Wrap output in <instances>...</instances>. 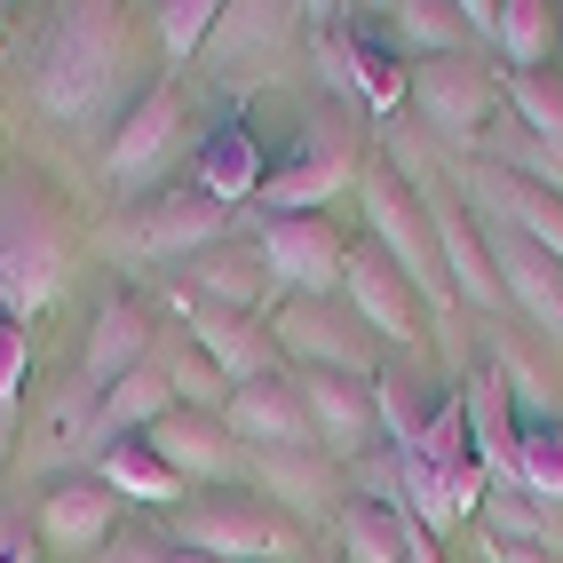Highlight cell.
I'll use <instances>...</instances> for the list:
<instances>
[{"instance_id": "cell-1", "label": "cell", "mask_w": 563, "mask_h": 563, "mask_svg": "<svg viewBox=\"0 0 563 563\" xmlns=\"http://www.w3.org/2000/svg\"><path fill=\"white\" fill-rule=\"evenodd\" d=\"M120 88H128V16L111 0L56 9L41 32V56H32V103L64 128H88Z\"/></svg>"}, {"instance_id": "cell-2", "label": "cell", "mask_w": 563, "mask_h": 563, "mask_svg": "<svg viewBox=\"0 0 563 563\" xmlns=\"http://www.w3.org/2000/svg\"><path fill=\"white\" fill-rule=\"evenodd\" d=\"M71 271V222L41 175H0V318H41Z\"/></svg>"}, {"instance_id": "cell-3", "label": "cell", "mask_w": 563, "mask_h": 563, "mask_svg": "<svg viewBox=\"0 0 563 563\" xmlns=\"http://www.w3.org/2000/svg\"><path fill=\"white\" fill-rule=\"evenodd\" d=\"M167 548H191V555H214V563H278V555H294V532H286V516L271 500L207 493L191 508H175Z\"/></svg>"}, {"instance_id": "cell-4", "label": "cell", "mask_w": 563, "mask_h": 563, "mask_svg": "<svg viewBox=\"0 0 563 563\" xmlns=\"http://www.w3.org/2000/svg\"><path fill=\"white\" fill-rule=\"evenodd\" d=\"M365 222L382 254L397 262V278L421 294V302H453V286H444V254H437V231H429V207L405 191L389 175H365Z\"/></svg>"}, {"instance_id": "cell-5", "label": "cell", "mask_w": 563, "mask_h": 563, "mask_svg": "<svg viewBox=\"0 0 563 563\" xmlns=\"http://www.w3.org/2000/svg\"><path fill=\"white\" fill-rule=\"evenodd\" d=\"M350 183H357V143H350V128L310 120L302 143H294V167L262 175V207H271V214H318L325 199H342Z\"/></svg>"}, {"instance_id": "cell-6", "label": "cell", "mask_w": 563, "mask_h": 563, "mask_svg": "<svg viewBox=\"0 0 563 563\" xmlns=\"http://www.w3.org/2000/svg\"><path fill=\"white\" fill-rule=\"evenodd\" d=\"M254 246H262V271H271V286L333 294V286L350 278V246H342V231H333L325 214H271Z\"/></svg>"}, {"instance_id": "cell-7", "label": "cell", "mask_w": 563, "mask_h": 563, "mask_svg": "<svg viewBox=\"0 0 563 563\" xmlns=\"http://www.w3.org/2000/svg\"><path fill=\"white\" fill-rule=\"evenodd\" d=\"M271 333H278V350H294L310 373H350V382H365V318L342 310L333 294H294Z\"/></svg>"}, {"instance_id": "cell-8", "label": "cell", "mask_w": 563, "mask_h": 563, "mask_svg": "<svg viewBox=\"0 0 563 563\" xmlns=\"http://www.w3.org/2000/svg\"><path fill=\"white\" fill-rule=\"evenodd\" d=\"M405 80H412L421 120H429L437 135H453V143L484 135V120H493V103H500V80H493L484 64H468V56H429L421 71H405Z\"/></svg>"}, {"instance_id": "cell-9", "label": "cell", "mask_w": 563, "mask_h": 563, "mask_svg": "<svg viewBox=\"0 0 563 563\" xmlns=\"http://www.w3.org/2000/svg\"><path fill=\"white\" fill-rule=\"evenodd\" d=\"M222 429H231V444H254V453H310V444H318L310 405H302V382H286V373L231 389Z\"/></svg>"}, {"instance_id": "cell-10", "label": "cell", "mask_w": 563, "mask_h": 563, "mask_svg": "<svg viewBox=\"0 0 563 563\" xmlns=\"http://www.w3.org/2000/svg\"><path fill=\"white\" fill-rule=\"evenodd\" d=\"M120 493H111L103 476H64L56 493L41 500V540L56 555H103L111 540H120Z\"/></svg>"}, {"instance_id": "cell-11", "label": "cell", "mask_w": 563, "mask_h": 563, "mask_svg": "<svg viewBox=\"0 0 563 563\" xmlns=\"http://www.w3.org/2000/svg\"><path fill=\"white\" fill-rule=\"evenodd\" d=\"M484 246H493V271H500V294L532 318L540 333H555L563 342V262L548 254V246H532V239H516L508 222H493L484 231Z\"/></svg>"}, {"instance_id": "cell-12", "label": "cell", "mask_w": 563, "mask_h": 563, "mask_svg": "<svg viewBox=\"0 0 563 563\" xmlns=\"http://www.w3.org/2000/svg\"><path fill=\"white\" fill-rule=\"evenodd\" d=\"M152 342H159V325H152V310L135 302V294H111V302L96 310V325H88V357H80V382L103 397L111 382H128V373H143L152 365Z\"/></svg>"}, {"instance_id": "cell-13", "label": "cell", "mask_w": 563, "mask_h": 563, "mask_svg": "<svg viewBox=\"0 0 563 563\" xmlns=\"http://www.w3.org/2000/svg\"><path fill=\"white\" fill-rule=\"evenodd\" d=\"M429 207V231H437V254H444V286H453V302L468 310H500V271H493V246H484V231L453 207V199H421Z\"/></svg>"}, {"instance_id": "cell-14", "label": "cell", "mask_w": 563, "mask_h": 563, "mask_svg": "<svg viewBox=\"0 0 563 563\" xmlns=\"http://www.w3.org/2000/svg\"><path fill=\"white\" fill-rule=\"evenodd\" d=\"M342 294H350V310L365 318V333H382V342H412V333H421V294L397 278V262H389L382 246L350 254Z\"/></svg>"}, {"instance_id": "cell-15", "label": "cell", "mask_w": 563, "mask_h": 563, "mask_svg": "<svg viewBox=\"0 0 563 563\" xmlns=\"http://www.w3.org/2000/svg\"><path fill=\"white\" fill-rule=\"evenodd\" d=\"M135 239L159 262H199L207 246L231 239V207H214L207 191H175V199H152V214L135 222Z\"/></svg>"}, {"instance_id": "cell-16", "label": "cell", "mask_w": 563, "mask_h": 563, "mask_svg": "<svg viewBox=\"0 0 563 563\" xmlns=\"http://www.w3.org/2000/svg\"><path fill=\"white\" fill-rule=\"evenodd\" d=\"M175 135H183V96L175 88L135 96V111L120 120V135H111V152H103V175L111 183H143V175L175 152Z\"/></svg>"}, {"instance_id": "cell-17", "label": "cell", "mask_w": 563, "mask_h": 563, "mask_svg": "<svg viewBox=\"0 0 563 563\" xmlns=\"http://www.w3.org/2000/svg\"><path fill=\"white\" fill-rule=\"evenodd\" d=\"M468 183H476V199L493 207L516 239H532V246H548V254L563 262V199L548 191V183H523V175H508V167H476Z\"/></svg>"}, {"instance_id": "cell-18", "label": "cell", "mask_w": 563, "mask_h": 563, "mask_svg": "<svg viewBox=\"0 0 563 563\" xmlns=\"http://www.w3.org/2000/svg\"><path fill=\"white\" fill-rule=\"evenodd\" d=\"M302 405H310V429H318L325 453H365V437L382 429L373 389L350 382V373H302Z\"/></svg>"}, {"instance_id": "cell-19", "label": "cell", "mask_w": 563, "mask_h": 563, "mask_svg": "<svg viewBox=\"0 0 563 563\" xmlns=\"http://www.w3.org/2000/svg\"><path fill=\"white\" fill-rule=\"evenodd\" d=\"M191 342H199V357H207L231 389L271 382V333H254V318L214 310V302H191Z\"/></svg>"}, {"instance_id": "cell-20", "label": "cell", "mask_w": 563, "mask_h": 563, "mask_svg": "<svg viewBox=\"0 0 563 563\" xmlns=\"http://www.w3.org/2000/svg\"><path fill=\"white\" fill-rule=\"evenodd\" d=\"M167 412H175V389H167V373H159V365H143V373H128V382H111L103 405H96V461L111 453V444L152 437Z\"/></svg>"}, {"instance_id": "cell-21", "label": "cell", "mask_w": 563, "mask_h": 563, "mask_svg": "<svg viewBox=\"0 0 563 563\" xmlns=\"http://www.w3.org/2000/svg\"><path fill=\"white\" fill-rule=\"evenodd\" d=\"M96 389L71 373V382L41 405V429H32V461L41 468H64V461H96Z\"/></svg>"}, {"instance_id": "cell-22", "label": "cell", "mask_w": 563, "mask_h": 563, "mask_svg": "<svg viewBox=\"0 0 563 563\" xmlns=\"http://www.w3.org/2000/svg\"><path fill=\"white\" fill-rule=\"evenodd\" d=\"M484 540H508V548H540V555H555V548H563V508L540 500V493H523L516 476H500L493 493H484Z\"/></svg>"}, {"instance_id": "cell-23", "label": "cell", "mask_w": 563, "mask_h": 563, "mask_svg": "<svg viewBox=\"0 0 563 563\" xmlns=\"http://www.w3.org/2000/svg\"><path fill=\"white\" fill-rule=\"evenodd\" d=\"M191 286H199V302H214V310H239V318H254V302H262V294H271V271H262V246H239V239L207 246V254L191 262Z\"/></svg>"}, {"instance_id": "cell-24", "label": "cell", "mask_w": 563, "mask_h": 563, "mask_svg": "<svg viewBox=\"0 0 563 563\" xmlns=\"http://www.w3.org/2000/svg\"><path fill=\"white\" fill-rule=\"evenodd\" d=\"M143 444H152V461H167L175 476H214L222 461L239 453L231 429H222L214 412H167V421H159L152 437H143Z\"/></svg>"}, {"instance_id": "cell-25", "label": "cell", "mask_w": 563, "mask_h": 563, "mask_svg": "<svg viewBox=\"0 0 563 563\" xmlns=\"http://www.w3.org/2000/svg\"><path fill=\"white\" fill-rule=\"evenodd\" d=\"M500 397H508V382L500 373H476V382L461 389V421H468V453H476V468L484 476H516V429H508V412H500Z\"/></svg>"}, {"instance_id": "cell-26", "label": "cell", "mask_w": 563, "mask_h": 563, "mask_svg": "<svg viewBox=\"0 0 563 563\" xmlns=\"http://www.w3.org/2000/svg\"><path fill=\"white\" fill-rule=\"evenodd\" d=\"M199 191L214 207H239V199H262V143L246 128H214V143L199 152Z\"/></svg>"}, {"instance_id": "cell-27", "label": "cell", "mask_w": 563, "mask_h": 563, "mask_svg": "<svg viewBox=\"0 0 563 563\" xmlns=\"http://www.w3.org/2000/svg\"><path fill=\"white\" fill-rule=\"evenodd\" d=\"M493 41H500V56L516 71H548V56H555V9H548V0H500Z\"/></svg>"}, {"instance_id": "cell-28", "label": "cell", "mask_w": 563, "mask_h": 563, "mask_svg": "<svg viewBox=\"0 0 563 563\" xmlns=\"http://www.w3.org/2000/svg\"><path fill=\"white\" fill-rule=\"evenodd\" d=\"M96 476L111 484L120 500H183V476L167 468V461H152V444H111V453L96 461Z\"/></svg>"}, {"instance_id": "cell-29", "label": "cell", "mask_w": 563, "mask_h": 563, "mask_svg": "<svg viewBox=\"0 0 563 563\" xmlns=\"http://www.w3.org/2000/svg\"><path fill=\"white\" fill-rule=\"evenodd\" d=\"M405 516H412V508L350 500V508H342V548H350V563H405Z\"/></svg>"}, {"instance_id": "cell-30", "label": "cell", "mask_w": 563, "mask_h": 563, "mask_svg": "<svg viewBox=\"0 0 563 563\" xmlns=\"http://www.w3.org/2000/svg\"><path fill=\"white\" fill-rule=\"evenodd\" d=\"M516 484L563 508V429L555 421H523L516 429Z\"/></svg>"}, {"instance_id": "cell-31", "label": "cell", "mask_w": 563, "mask_h": 563, "mask_svg": "<svg viewBox=\"0 0 563 563\" xmlns=\"http://www.w3.org/2000/svg\"><path fill=\"white\" fill-rule=\"evenodd\" d=\"M508 103H516V120L532 128L540 143H555V152H563V71H516V80H508Z\"/></svg>"}, {"instance_id": "cell-32", "label": "cell", "mask_w": 563, "mask_h": 563, "mask_svg": "<svg viewBox=\"0 0 563 563\" xmlns=\"http://www.w3.org/2000/svg\"><path fill=\"white\" fill-rule=\"evenodd\" d=\"M152 24H159V48H167V64H183L191 48H207V41H214L222 9H214V0H167V9H152Z\"/></svg>"}, {"instance_id": "cell-33", "label": "cell", "mask_w": 563, "mask_h": 563, "mask_svg": "<svg viewBox=\"0 0 563 563\" xmlns=\"http://www.w3.org/2000/svg\"><path fill=\"white\" fill-rule=\"evenodd\" d=\"M389 16H397V41L429 48V56H453V48L468 41L461 9H437V0H405V9H389Z\"/></svg>"}, {"instance_id": "cell-34", "label": "cell", "mask_w": 563, "mask_h": 563, "mask_svg": "<svg viewBox=\"0 0 563 563\" xmlns=\"http://www.w3.org/2000/svg\"><path fill=\"white\" fill-rule=\"evenodd\" d=\"M152 365L167 373L175 412H183V405H207V412H222V405H231V382H222V373H214L207 357H152Z\"/></svg>"}, {"instance_id": "cell-35", "label": "cell", "mask_w": 563, "mask_h": 563, "mask_svg": "<svg viewBox=\"0 0 563 563\" xmlns=\"http://www.w3.org/2000/svg\"><path fill=\"white\" fill-rule=\"evenodd\" d=\"M262 476H271L294 508H318L325 500V476L310 468V453H262Z\"/></svg>"}, {"instance_id": "cell-36", "label": "cell", "mask_w": 563, "mask_h": 563, "mask_svg": "<svg viewBox=\"0 0 563 563\" xmlns=\"http://www.w3.org/2000/svg\"><path fill=\"white\" fill-rule=\"evenodd\" d=\"M24 365H32L24 325H16V318H0V412H9V421H16V397H24Z\"/></svg>"}, {"instance_id": "cell-37", "label": "cell", "mask_w": 563, "mask_h": 563, "mask_svg": "<svg viewBox=\"0 0 563 563\" xmlns=\"http://www.w3.org/2000/svg\"><path fill=\"white\" fill-rule=\"evenodd\" d=\"M484 493H493V476L476 468V453H468L461 468H444V508H453V523H461V516H484Z\"/></svg>"}, {"instance_id": "cell-38", "label": "cell", "mask_w": 563, "mask_h": 563, "mask_svg": "<svg viewBox=\"0 0 563 563\" xmlns=\"http://www.w3.org/2000/svg\"><path fill=\"white\" fill-rule=\"evenodd\" d=\"M0 563H41V532H24V523H0Z\"/></svg>"}, {"instance_id": "cell-39", "label": "cell", "mask_w": 563, "mask_h": 563, "mask_svg": "<svg viewBox=\"0 0 563 563\" xmlns=\"http://www.w3.org/2000/svg\"><path fill=\"white\" fill-rule=\"evenodd\" d=\"M96 563H167V548H152V540H111Z\"/></svg>"}, {"instance_id": "cell-40", "label": "cell", "mask_w": 563, "mask_h": 563, "mask_svg": "<svg viewBox=\"0 0 563 563\" xmlns=\"http://www.w3.org/2000/svg\"><path fill=\"white\" fill-rule=\"evenodd\" d=\"M484 563H555L540 548H508V540H484Z\"/></svg>"}, {"instance_id": "cell-41", "label": "cell", "mask_w": 563, "mask_h": 563, "mask_svg": "<svg viewBox=\"0 0 563 563\" xmlns=\"http://www.w3.org/2000/svg\"><path fill=\"white\" fill-rule=\"evenodd\" d=\"M167 563H214V555H191V548H167Z\"/></svg>"}, {"instance_id": "cell-42", "label": "cell", "mask_w": 563, "mask_h": 563, "mask_svg": "<svg viewBox=\"0 0 563 563\" xmlns=\"http://www.w3.org/2000/svg\"><path fill=\"white\" fill-rule=\"evenodd\" d=\"M9 429H16V421H9V412H0V461H9Z\"/></svg>"}, {"instance_id": "cell-43", "label": "cell", "mask_w": 563, "mask_h": 563, "mask_svg": "<svg viewBox=\"0 0 563 563\" xmlns=\"http://www.w3.org/2000/svg\"><path fill=\"white\" fill-rule=\"evenodd\" d=\"M555 48H563V9H555Z\"/></svg>"}]
</instances>
